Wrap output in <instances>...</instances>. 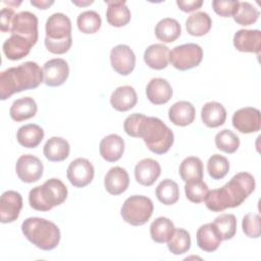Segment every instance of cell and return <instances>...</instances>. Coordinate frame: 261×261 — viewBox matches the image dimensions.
I'll use <instances>...</instances> for the list:
<instances>
[{
  "mask_svg": "<svg viewBox=\"0 0 261 261\" xmlns=\"http://www.w3.org/2000/svg\"><path fill=\"white\" fill-rule=\"evenodd\" d=\"M124 132L134 138H142L147 148L162 155L168 152L174 142L172 130L158 117L133 113L123 122Z\"/></svg>",
  "mask_w": 261,
  "mask_h": 261,
  "instance_id": "obj_1",
  "label": "cell"
},
{
  "mask_svg": "<svg viewBox=\"0 0 261 261\" xmlns=\"http://www.w3.org/2000/svg\"><path fill=\"white\" fill-rule=\"evenodd\" d=\"M254 176L249 172H239L220 189L211 190L205 198L206 207L212 212L240 206L255 190Z\"/></svg>",
  "mask_w": 261,
  "mask_h": 261,
  "instance_id": "obj_2",
  "label": "cell"
},
{
  "mask_svg": "<svg viewBox=\"0 0 261 261\" xmlns=\"http://www.w3.org/2000/svg\"><path fill=\"white\" fill-rule=\"evenodd\" d=\"M44 83L43 68L34 61H27L0 73V99L6 100L13 94L38 88Z\"/></svg>",
  "mask_w": 261,
  "mask_h": 261,
  "instance_id": "obj_3",
  "label": "cell"
},
{
  "mask_svg": "<svg viewBox=\"0 0 261 261\" xmlns=\"http://www.w3.org/2000/svg\"><path fill=\"white\" fill-rule=\"evenodd\" d=\"M21 231L33 245L44 251L55 249L60 242L58 226L45 218H27L21 223Z\"/></svg>",
  "mask_w": 261,
  "mask_h": 261,
  "instance_id": "obj_4",
  "label": "cell"
},
{
  "mask_svg": "<svg viewBox=\"0 0 261 261\" xmlns=\"http://www.w3.org/2000/svg\"><path fill=\"white\" fill-rule=\"evenodd\" d=\"M45 46L53 54L66 53L72 44L71 21L63 13L57 12L50 15L46 21Z\"/></svg>",
  "mask_w": 261,
  "mask_h": 261,
  "instance_id": "obj_5",
  "label": "cell"
},
{
  "mask_svg": "<svg viewBox=\"0 0 261 261\" xmlns=\"http://www.w3.org/2000/svg\"><path fill=\"white\" fill-rule=\"evenodd\" d=\"M66 198V186L54 177L47 179L42 186L33 188L29 193L30 206L37 211H49L62 204Z\"/></svg>",
  "mask_w": 261,
  "mask_h": 261,
  "instance_id": "obj_6",
  "label": "cell"
},
{
  "mask_svg": "<svg viewBox=\"0 0 261 261\" xmlns=\"http://www.w3.org/2000/svg\"><path fill=\"white\" fill-rule=\"evenodd\" d=\"M154 206L150 198L142 195L128 197L121 207V216L125 222L134 226H140L148 222L153 214Z\"/></svg>",
  "mask_w": 261,
  "mask_h": 261,
  "instance_id": "obj_7",
  "label": "cell"
},
{
  "mask_svg": "<svg viewBox=\"0 0 261 261\" xmlns=\"http://www.w3.org/2000/svg\"><path fill=\"white\" fill-rule=\"evenodd\" d=\"M203 59V49L195 43L182 44L174 47L169 54L171 65L181 71L198 66Z\"/></svg>",
  "mask_w": 261,
  "mask_h": 261,
  "instance_id": "obj_8",
  "label": "cell"
},
{
  "mask_svg": "<svg viewBox=\"0 0 261 261\" xmlns=\"http://www.w3.org/2000/svg\"><path fill=\"white\" fill-rule=\"evenodd\" d=\"M11 35L20 36L29 40L33 45L38 41V17L30 11H21L15 14L12 25Z\"/></svg>",
  "mask_w": 261,
  "mask_h": 261,
  "instance_id": "obj_9",
  "label": "cell"
},
{
  "mask_svg": "<svg viewBox=\"0 0 261 261\" xmlns=\"http://www.w3.org/2000/svg\"><path fill=\"white\" fill-rule=\"evenodd\" d=\"M44 166L42 161L31 154L21 155L15 164V171L19 179L23 182L31 184L38 181L43 175Z\"/></svg>",
  "mask_w": 261,
  "mask_h": 261,
  "instance_id": "obj_10",
  "label": "cell"
},
{
  "mask_svg": "<svg viewBox=\"0 0 261 261\" xmlns=\"http://www.w3.org/2000/svg\"><path fill=\"white\" fill-rule=\"evenodd\" d=\"M94 173L93 164L86 158H76L71 161L66 171L69 182L75 188L88 186L93 180Z\"/></svg>",
  "mask_w": 261,
  "mask_h": 261,
  "instance_id": "obj_11",
  "label": "cell"
},
{
  "mask_svg": "<svg viewBox=\"0 0 261 261\" xmlns=\"http://www.w3.org/2000/svg\"><path fill=\"white\" fill-rule=\"evenodd\" d=\"M231 122L233 127L240 133H256L261 127V114L257 108L244 107L233 113Z\"/></svg>",
  "mask_w": 261,
  "mask_h": 261,
  "instance_id": "obj_12",
  "label": "cell"
},
{
  "mask_svg": "<svg viewBox=\"0 0 261 261\" xmlns=\"http://www.w3.org/2000/svg\"><path fill=\"white\" fill-rule=\"evenodd\" d=\"M110 62L112 68L121 75L129 74L136 65V55L127 45L120 44L110 51Z\"/></svg>",
  "mask_w": 261,
  "mask_h": 261,
  "instance_id": "obj_13",
  "label": "cell"
},
{
  "mask_svg": "<svg viewBox=\"0 0 261 261\" xmlns=\"http://www.w3.org/2000/svg\"><path fill=\"white\" fill-rule=\"evenodd\" d=\"M22 208V197L16 191H6L0 198V221L10 223L15 221Z\"/></svg>",
  "mask_w": 261,
  "mask_h": 261,
  "instance_id": "obj_14",
  "label": "cell"
},
{
  "mask_svg": "<svg viewBox=\"0 0 261 261\" xmlns=\"http://www.w3.org/2000/svg\"><path fill=\"white\" fill-rule=\"evenodd\" d=\"M44 83L49 87H58L65 83L69 74L67 62L62 58L48 60L43 66Z\"/></svg>",
  "mask_w": 261,
  "mask_h": 261,
  "instance_id": "obj_15",
  "label": "cell"
},
{
  "mask_svg": "<svg viewBox=\"0 0 261 261\" xmlns=\"http://www.w3.org/2000/svg\"><path fill=\"white\" fill-rule=\"evenodd\" d=\"M233 46L240 52H250L259 55L261 32L259 30H239L233 36Z\"/></svg>",
  "mask_w": 261,
  "mask_h": 261,
  "instance_id": "obj_16",
  "label": "cell"
},
{
  "mask_svg": "<svg viewBox=\"0 0 261 261\" xmlns=\"http://www.w3.org/2000/svg\"><path fill=\"white\" fill-rule=\"evenodd\" d=\"M161 167L158 161L152 158H145L139 161L135 167L136 180L145 187L152 186L160 176Z\"/></svg>",
  "mask_w": 261,
  "mask_h": 261,
  "instance_id": "obj_17",
  "label": "cell"
},
{
  "mask_svg": "<svg viewBox=\"0 0 261 261\" xmlns=\"http://www.w3.org/2000/svg\"><path fill=\"white\" fill-rule=\"evenodd\" d=\"M197 245L205 252H214L222 242V238L213 222L201 225L197 230Z\"/></svg>",
  "mask_w": 261,
  "mask_h": 261,
  "instance_id": "obj_18",
  "label": "cell"
},
{
  "mask_svg": "<svg viewBox=\"0 0 261 261\" xmlns=\"http://www.w3.org/2000/svg\"><path fill=\"white\" fill-rule=\"evenodd\" d=\"M146 95L152 104H165L172 97V88L165 79L155 77L147 85Z\"/></svg>",
  "mask_w": 261,
  "mask_h": 261,
  "instance_id": "obj_19",
  "label": "cell"
},
{
  "mask_svg": "<svg viewBox=\"0 0 261 261\" xmlns=\"http://www.w3.org/2000/svg\"><path fill=\"white\" fill-rule=\"evenodd\" d=\"M99 151L104 160L108 162H115L119 160L123 154L124 141L116 134L108 135L101 140Z\"/></svg>",
  "mask_w": 261,
  "mask_h": 261,
  "instance_id": "obj_20",
  "label": "cell"
},
{
  "mask_svg": "<svg viewBox=\"0 0 261 261\" xmlns=\"http://www.w3.org/2000/svg\"><path fill=\"white\" fill-rule=\"evenodd\" d=\"M129 185V177L126 170L119 166H114L108 170L104 178L106 191L111 195H120L126 191Z\"/></svg>",
  "mask_w": 261,
  "mask_h": 261,
  "instance_id": "obj_21",
  "label": "cell"
},
{
  "mask_svg": "<svg viewBox=\"0 0 261 261\" xmlns=\"http://www.w3.org/2000/svg\"><path fill=\"white\" fill-rule=\"evenodd\" d=\"M33 46L29 40L20 36L11 35L3 43V52L9 60H20L30 53Z\"/></svg>",
  "mask_w": 261,
  "mask_h": 261,
  "instance_id": "obj_22",
  "label": "cell"
},
{
  "mask_svg": "<svg viewBox=\"0 0 261 261\" xmlns=\"http://www.w3.org/2000/svg\"><path fill=\"white\" fill-rule=\"evenodd\" d=\"M169 48L163 44H152L144 52L145 63L153 69L165 68L169 62Z\"/></svg>",
  "mask_w": 261,
  "mask_h": 261,
  "instance_id": "obj_23",
  "label": "cell"
},
{
  "mask_svg": "<svg viewBox=\"0 0 261 261\" xmlns=\"http://www.w3.org/2000/svg\"><path fill=\"white\" fill-rule=\"evenodd\" d=\"M138 96L135 89L130 86H121L114 90L110 97L112 107L120 112H124L134 108L137 104Z\"/></svg>",
  "mask_w": 261,
  "mask_h": 261,
  "instance_id": "obj_24",
  "label": "cell"
},
{
  "mask_svg": "<svg viewBox=\"0 0 261 261\" xmlns=\"http://www.w3.org/2000/svg\"><path fill=\"white\" fill-rule=\"evenodd\" d=\"M108 5L106 10V19L109 24L115 28L126 25L130 20V11L125 1H109L105 0Z\"/></svg>",
  "mask_w": 261,
  "mask_h": 261,
  "instance_id": "obj_25",
  "label": "cell"
},
{
  "mask_svg": "<svg viewBox=\"0 0 261 261\" xmlns=\"http://www.w3.org/2000/svg\"><path fill=\"white\" fill-rule=\"evenodd\" d=\"M196 110L194 105L189 101H178L168 110L169 120L178 126L191 124L195 119Z\"/></svg>",
  "mask_w": 261,
  "mask_h": 261,
  "instance_id": "obj_26",
  "label": "cell"
},
{
  "mask_svg": "<svg viewBox=\"0 0 261 261\" xmlns=\"http://www.w3.org/2000/svg\"><path fill=\"white\" fill-rule=\"evenodd\" d=\"M203 123L208 127H218L225 122L226 110L222 104L211 101L204 104L201 110Z\"/></svg>",
  "mask_w": 261,
  "mask_h": 261,
  "instance_id": "obj_27",
  "label": "cell"
},
{
  "mask_svg": "<svg viewBox=\"0 0 261 261\" xmlns=\"http://www.w3.org/2000/svg\"><path fill=\"white\" fill-rule=\"evenodd\" d=\"M70 147L68 142L61 137H52L44 145V155L52 162L65 160L69 155Z\"/></svg>",
  "mask_w": 261,
  "mask_h": 261,
  "instance_id": "obj_28",
  "label": "cell"
},
{
  "mask_svg": "<svg viewBox=\"0 0 261 261\" xmlns=\"http://www.w3.org/2000/svg\"><path fill=\"white\" fill-rule=\"evenodd\" d=\"M16 139L19 145L24 148H36L44 139V130L35 123L24 124L17 129Z\"/></svg>",
  "mask_w": 261,
  "mask_h": 261,
  "instance_id": "obj_29",
  "label": "cell"
},
{
  "mask_svg": "<svg viewBox=\"0 0 261 261\" xmlns=\"http://www.w3.org/2000/svg\"><path fill=\"white\" fill-rule=\"evenodd\" d=\"M37 110L38 107L36 101L31 97H23L12 103L9 109V114L14 121L20 122L34 117Z\"/></svg>",
  "mask_w": 261,
  "mask_h": 261,
  "instance_id": "obj_30",
  "label": "cell"
},
{
  "mask_svg": "<svg viewBox=\"0 0 261 261\" xmlns=\"http://www.w3.org/2000/svg\"><path fill=\"white\" fill-rule=\"evenodd\" d=\"M181 33V28L179 22L170 17H165L161 19L155 27V36L162 43H172L174 42Z\"/></svg>",
  "mask_w": 261,
  "mask_h": 261,
  "instance_id": "obj_31",
  "label": "cell"
},
{
  "mask_svg": "<svg viewBox=\"0 0 261 261\" xmlns=\"http://www.w3.org/2000/svg\"><path fill=\"white\" fill-rule=\"evenodd\" d=\"M212 25V20L208 13L204 11H198L191 14L186 20L187 32L195 37H201L206 35Z\"/></svg>",
  "mask_w": 261,
  "mask_h": 261,
  "instance_id": "obj_32",
  "label": "cell"
},
{
  "mask_svg": "<svg viewBox=\"0 0 261 261\" xmlns=\"http://www.w3.org/2000/svg\"><path fill=\"white\" fill-rule=\"evenodd\" d=\"M175 227L173 222L167 217H158L150 225L151 239L159 244L166 243L172 236Z\"/></svg>",
  "mask_w": 261,
  "mask_h": 261,
  "instance_id": "obj_33",
  "label": "cell"
},
{
  "mask_svg": "<svg viewBox=\"0 0 261 261\" xmlns=\"http://www.w3.org/2000/svg\"><path fill=\"white\" fill-rule=\"evenodd\" d=\"M179 175L185 182L203 178V163L200 158L190 156L185 158L178 169Z\"/></svg>",
  "mask_w": 261,
  "mask_h": 261,
  "instance_id": "obj_34",
  "label": "cell"
},
{
  "mask_svg": "<svg viewBox=\"0 0 261 261\" xmlns=\"http://www.w3.org/2000/svg\"><path fill=\"white\" fill-rule=\"evenodd\" d=\"M155 194L162 204L173 205L179 198V189L174 180L165 178L157 186Z\"/></svg>",
  "mask_w": 261,
  "mask_h": 261,
  "instance_id": "obj_35",
  "label": "cell"
},
{
  "mask_svg": "<svg viewBox=\"0 0 261 261\" xmlns=\"http://www.w3.org/2000/svg\"><path fill=\"white\" fill-rule=\"evenodd\" d=\"M168 250L174 255H181L191 248L190 233L184 228H175L170 239L166 242Z\"/></svg>",
  "mask_w": 261,
  "mask_h": 261,
  "instance_id": "obj_36",
  "label": "cell"
},
{
  "mask_svg": "<svg viewBox=\"0 0 261 261\" xmlns=\"http://www.w3.org/2000/svg\"><path fill=\"white\" fill-rule=\"evenodd\" d=\"M213 223L219 231L222 241H227L234 237L237 232V218L233 214L222 213L214 219Z\"/></svg>",
  "mask_w": 261,
  "mask_h": 261,
  "instance_id": "obj_37",
  "label": "cell"
},
{
  "mask_svg": "<svg viewBox=\"0 0 261 261\" xmlns=\"http://www.w3.org/2000/svg\"><path fill=\"white\" fill-rule=\"evenodd\" d=\"M215 146L222 152L232 154L240 147L239 137L230 129H222L215 136Z\"/></svg>",
  "mask_w": 261,
  "mask_h": 261,
  "instance_id": "obj_38",
  "label": "cell"
},
{
  "mask_svg": "<svg viewBox=\"0 0 261 261\" xmlns=\"http://www.w3.org/2000/svg\"><path fill=\"white\" fill-rule=\"evenodd\" d=\"M79 30L84 34H95L101 28V17L99 13L93 10L82 12L76 19Z\"/></svg>",
  "mask_w": 261,
  "mask_h": 261,
  "instance_id": "obj_39",
  "label": "cell"
},
{
  "mask_svg": "<svg viewBox=\"0 0 261 261\" xmlns=\"http://www.w3.org/2000/svg\"><path fill=\"white\" fill-rule=\"evenodd\" d=\"M259 10L249 2H239L238 8L232 15L234 21L241 25H250L257 21Z\"/></svg>",
  "mask_w": 261,
  "mask_h": 261,
  "instance_id": "obj_40",
  "label": "cell"
},
{
  "mask_svg": "<svg viewBox=\"0 0 261 261\" xmlns=\"http://www.w3.org/2000/svg\"><path fill=\"white\" fill-rule=\"evenodd\" d=\"M229 170V162L227 158L222 155L214 154L207 162V171L213 179L223 178Z\"/></svg>",
  "mask_w": 261,
  "mask_h": 261,
  "instance_id": "obj_41",
  "label": "cell"
},
{
  "mask_svg": "<svg viewBox=\"0 0 261 261\" xmlns=\"http://www.w3.org/2000/svg\"><path fill=\"white\" fill-rule=\"evenodd\" d=\"M185 192L187 198L193 203H201L205 201V198L209 192L208 186L202 179H196L186 182Z\"/></svg>",
  "mask_w": 261,
  "mask_h": 261,
  "instance_id": "obj_42",
  "label": "cell"
},
{
  "mask_svg": "<svg viewBox=\"0 0 261 261\" xmlns=\"http://www.w3.org/2000/svg\"><path fill=\"white\" fill-rule=\"evenodd\" d=\"M244 233L252 239H257L261 234V218L259 214H246L242 221Z\"/></svg>",
  "mask_w": 261,
  "mask_h": 261,
  "instance_id": "obj_43",
  "label": "cell"
},
{
  "mask_svg": "<svg viewBox=\"0 0 261 261\" xmlns=\"http://www.w3.org/2000/svg\"><path fill=\"white\" fill-rule=\"evenodd\" d=\"M239 5L237 0H213L212 7L216 14L222 17H230L234 14Z\"/></svg>",
  "mask_w": 261,
  "mask_h": 261,
  "instance_id": "obj_44",
  "label": "cell"
},
{
  "mask_svg": "<svg viewBox=\"0 0 261 261\" xmlns=\"http://www.w3.org/2000/svg\"><path fill=\"white\" fill-rule=\"evenodd\" d=\"M15 16L13 9L10 7L2 8L0 12V30L2 33H9L11 31L12 20Z\"/></svg>",
  "mask_w": 261,
  "mask_h": 261,
  "instance_id": "obj_45",
  "label": "cell"
},
{
  "mask_svg": "<svg viewBox=\"0 0 261 261\" xmlns=\"http://www.w3.org/2000/svg\"><path fill=\"white\" fill-rule=\"evenodd\" d=\"M176 5L184 12H192L194 10L199 9L203 5V1L202 0H188V1L177 0Z\"/></svg>",
  "mask_w": 261,
  "mask_h": 261,
  "instance_id": "obj_46",
  "label": "cell"
},
{
  "mask_svg": "<svg viewBox=\"0 0 261 261\" xmlns=\"http://www.w3.org/2000/svg\"><path fill=\"white\" fill-rule=\"evenodd\" d=\"M31 4L36 6L39 9H47L49 8L51 5L54 4V1H48V0H32Z\"/></svg>",
  "mask_w": 261,
  "mask_h": 261,
  "instance_id": "obj_47",
  "label": "cell"
},
{
  "mask_svg": "<svg viewBox=\"0 0 261 261\" xmlns=\"http://www.w3.org/2000/svg\"><path fill=\"white\" fill-rule=\"evenodd\" d=\"M73 4L75 5H79V6H86V5H90L93 3V1H86V2H80V1H75V0H72L71 1Z\"/></svg>",
  "mask_w": 261,
  "mask_h": 261,
  "instance_id": "obj_48",
  "label": "cell"
}]
</instances>
